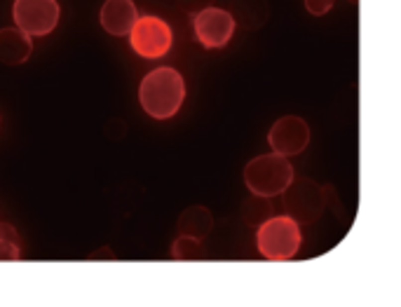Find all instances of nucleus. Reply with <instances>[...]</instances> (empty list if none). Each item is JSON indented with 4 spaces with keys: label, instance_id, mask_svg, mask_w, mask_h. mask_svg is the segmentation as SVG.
I'll return each instance as SVG.
<instances>
[{
    "label": "nucleus",
    "instance_id": "0eeeda50",
    "mask_svg": "<svg viewBox=\"0 0 401 307\" xmlns=\"http://www.w3.org/2000/svg\"><path fill=\"white\" fill-rule=\"evenodd\" d=\"M99 19L110 35H129L134 24L139 21V12L131 0H106L101 5Z\"/></svg>",
    "mask_w": 401,
    "mask_h": 307
},
{
    "label": "nucleus",
    "instance_id": "9b49d317",
    "mask_svg": "<svg viewBox=\"0 0 401 307\" xmlns=\"http://www.w3.org/2000/svg\"><path fill=\"white\" fill-rule=\"evenodd\" d=\"M172 256L176 258V260H197V258L204 256V251H202V244H200V239L181 234L179 239L174 241Z\"/></svg>",
    "mask_w": 401,
    "mask_h": 307
},
{
    "label": "nucleus",
    "instance_id": "20e7f679",
    "mask_svg": "<svg viewBox=\"0 0 401 307\" xmlns=\"http://www.w3.org/2000/svg\"><path fill=\"white\" fill-rule=\"evenodd\" d=\"M16 28L28 35H47L59 24L57 0H14L12 7Z\"/></svg>",
    "mask_w": 401,
    "mask_h": 307
},
{
    "label": "nucleus",
    "instance_id": "423d86ee",
    "mask_svg": "<svg viewBox=\"0 0 401 307\" xmlns=\"http://www.w3.org/2000/svg\"><path fill=\"white\" fill-rule=\"evenodd\" d=\"M235 31V17L218 7H206L197 12L195 33L204 47H223Z\"/></svg>",
    "mask_w": 401,
    "mask_h": 307
},
{
    "label": "nucleus",
    "instance_id": "1a4fd4ad",
    "mask_svg": "<svg viewBox=\"0 0 401 307\" xmlns=\"http://www.w3.org/2000/svg\"><path fill=\"white\" fill-rule=\"evenodd\" d=\"M305 143V129L301 125V120L296 117H287L279 120L270 132V146L277 150L279 155H294L303 148Z\"/></svg>",
    "mask_w": 401,
    "mask_h": 307
},
{
    "label": "nucleus",
    "instance_id": "6e6552de",
    "mask_svg": "<svg viewBox=\"0 0 401 307\" xmlns=\"http://www.w3.org/2000/svg\"><path fill=\"white\" fill-rule=\"evenodd\" d=\"M33 52L31 35L24 33L21 28H0V64L7 66H19Z\"/></svg>",
    "mask_w": 401,
    "mask_h": 307
},
{
    "label": "nucleus",
    "instance_id": "39448f33",
    "mask_svg": "<svg viewBox=\"0 0 401 307\" xmlns=\"http://www.w3.org/2000/svg\"><path fill=\"white\" fill-rule=\"evenodd\" d=\"M298 241H301V234L291 218H272L268 223H263V228L258 230V249L263 256L272 260H284L294 256Z\"/></svg>",
    "mask_w": 401,
    "mask_h": 307
},
{
    "label": "nucleus",
    "instance_id": "9d476101",
    "mask_svg": "<svg viewBox=\"0 0 401 307\" xmlns=\"http://www.w3.org/2000/svg\"><path fill=\"white\" fill-rule=\"evenodd\" d=\"M176 228H179V234L202 239V237L211 230V214H209L204 207H190L179 216Z\"/></svg>",
    "mask_w": 401,
    "mask_h": 307
},
{
    "label": "nucleus",
    "instance_id": "ddd939ff",
    "mask_svg": "<svg viewBox=\"0 0 401 307\" xmlns=\"http://www.w3.org/2000/svg\"><path fill=\"white\" fill-rule=\"evenodd\" d=\"M179 5L183 9H188V12H202V9H206L209 5H211V0H179Z\"/></svg>",
    "mask_w": 401,
    "mask_h": 307
},
{
    "label": "nucleus",
    "instance_id": "f257e3e1",
    "mask_svg": "<svg viewBox=\"0 0 401 307\" xmlns=\"http://www.w3.org/2000/svg\"><path fill=\"white\" fill-rule=\"evenodd\" d=\"M183 96H186L183 77L179 71L167 66L150 71L139 87L141 106L155 120H167V117L176 115V110L183 103Z\"/></svg>",
    "mask_w": 401,
    "mask_h": 307
},
{
    "label": "nucleus",
    "instance_id": "f03ea898",
    "mask_svg": "<svg viewBox=\"0 0 401 307\" xmlns=\"http://www.w3.org/2000/svg\"><path fill=\"white\" fill-rule=\"evenodd\" d=\"M244 181L256 195H277L291 181V166L279 157V155H268L249 162L244 169Z\"/></svg>",
    "mask_w": 401,
    "mask_h": 307
},
{
    "label": "nucleus",
    "instance_id": "7ed1b4c3",
    "mask_svg": "<svg viewBox=\"0 0 401 307\" xmlns=\"http://www.w3.org/2000/svg\"><path fill=\"white\" fill-rule=\"evenodd\" d=\"M131 50L143 59H160L172 47V28L160 17H139L129 33Z\"/></svg>",
    "mask_w": 401,
    "mask_h": 307
},
{
    "label": "nucleus",
    "instance_id": "2eb2a0df",
    "mask_svg": "<svg viewBox=\"0 0 401 307\" xmlns=\"http://www.w3.org/2000/svg\"><path fill=\"white\" fill-rule=\"evenodd\" d=\"M101 258H110V260H115L113 249H110V246H106V249L97 251V253H92V256H90V260H101Z\"/></svg>",
    "mask_w": 401,
    "mask_h": 307
},
{
    "label": "nucleus",
    "instance_id": "4468645a",
    "mask_svg": "<svg viewBox=\"0 0 401 307\" xmlns=\"http://www.w3.org/2000/svg\"><path fill=\"white\" fill-rule=\"evenodd\" d=\"M0 237H2V239H7V241H12V244H16V246H21L19 232H16L9 223H0Z\"/></svg>",
    "mask_w": 401,
    "mask_h": 307
},
{
    "label": "nucleus",
    "instance_id": "f8f14e48",
    "mask_svg": "<svg viewBox=\"0 0 401 307\" xmlns=\"http://www.w3.org/2000/svg\"><path fill=\"white\" fill-rule=\"evenodd\" d=\"M21 258V246L0 237V260H19Z\"/></svg>",
    "mask_w": 401,
    "mask_h": 307
}]
</instances>
